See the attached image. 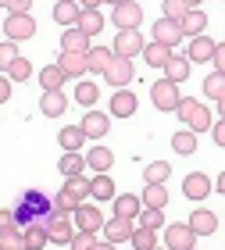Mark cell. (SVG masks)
I'll return each instance as SVG.
<instances>
[{"label":"cell","mask_w":225,"mask_h":250,"mask_svg":"<svg viewBox=\"0 0 225 250\" xmlns=\"http://www.w3.org/2000/svg\"><path fill=\"white\" fill-rule=\"evenodd\" d=\"M200 4H204V0H186V7H200Z\"/></svg>","instance_id":"57"},{"label":"cell","mask_w":225,"mask_h":250,"mask_svg":"<svg viewBox=\"0 0 225 250\" xmlns=\"http://www.w3.org/2000/svg\"><path fill=\"white\" fill-rule=\"evenodd\" d=\"M211 64H215V72H225V40L215 47V61H211Z\"/></svg>","instance_id":"52"},{"label":"cell","mask_w":225,"mask_h":250,"mask_svg":"<svg viewBox=\"0 0 225 250\" xmlns=\"http://www.w3.org/2000/svg\"><path fill=\"white\" fill-rule=\"evenodd\" d=\"M93 243H97V232H75L72 236V250H93Z\"/></svg>","instance_id":"47"},{"label":"cell","mask_w":225,"mask_h":250,"mask_svg":"<svg viewBox=\"0 0 225 250\" xmlns=\"http://www.w3.org/2000/svg\"><path fill=\"white\" fill-rule=\"evenodd\" d=\"M193 247H197V232L186 222L164 225V250H193Z\"/></svg>","instance_id":"4"},{"label":"cell","mask_w":225,"mask_h":250,"mask_svg":"<svg viewBox=\"0 0 225 250\" xmlns=\"http://www.w3.org/2000/svg\"><path fill=\"white\" fill-rule=\"evenodd\" d=\"M64 79H68V75L61 72V64L43 68V72H40V86H43V93H58V89L64 86Z\"/></svg>","instance_id":"31"},{"label":"cell","mask_w":225,"mask_h":250,"mask_svg":"<svg viewBox=\"0 0 225 250\" xmlns=\"http://www.w3.org/2000/svg\"><path fill=\"white\" fill-rule=\"evenodd\" d=\"M215 104H218V115L225 118V97H218V100H215Z\"/></svg>","instance_id":"56"},{"label":"cell","mask_w":225,"mask_h":250,"mask_svg":"<svg viewBox=\"0 0 225 250\" xmlns=\"http://www.w3.org/2000/svg\"><path fill=\"white\" fill-rule=\"evenodd\" d=\"M150 100L157 111H175L179 100H183V93H179V83H172V79H157V83L150 86Z\"/></svg>","instance_id":"3"},{"label":"cell","mask_w":225,"mask_h":250,"mask_svg":"<svg viewBox=\"0 0 225 250\" xmlns=\"http://www.w3.org/2000/svg\"><path fill=\"white\" fill-rule=\"evenodd\" d=\"M143 47H147V43H143V32L140 29H122L118 36H115V58H136V54H143Z\"/></svg>","instance_id":"5"},{"label":"cell","mask_w":225,"mask_h":250,"mask_svg":"<svg viewBox=\"0 0 225 250\" xmlns=\"http://www.w3.org/2000/svg\"><path fill=\"white\" fill-rule=\"evenodd\" d=\"M61 54H89V36H86L79 25L64 29V36H61Z\"/></svg>","instance_id":"18"},{"label":"cell","mask_w":225,"mask_h":250,"mask_svg":"<svg viewBox=\"0 0 225 250\" xmlns=\"http://www.w3.org/2000/svg\"><path fill=\"white\" fill-rule=\"evenodd\" d=\"M140 211H143V200L136 197V193H118V197H115V214H122V218L136 222Z\"/></svg>","instance_id":"26"},{"label":"cell","mask_w":225,"mask_h":250,"mask_svg":"<svg viewBox=\"0 0 225 250\" xmlns=\"http://www.w3.org/2000/svg\"><path fill=\"white\" fill-rule=\"evenodd\" d=\"M154 40L164 43V47H175V43L186 40V36H183V25H179L175 18H157L154 21Z\"/></svg>","instance_id":"13"},{"label":"cell","mask_w":225,"mask_h":250,"mask_svg":"<svg viewBox=\"0 0 225 250\" xmlns=\"http://www.w3.org/2000/svg\"><path fill=\"white\" fill-rule=\"evenodd\" d=\"M58 168H61V175H64V179L82 175V172H86V154H61Z\"/></svg>","instance_id":"32"},{"label":"cell","mask_w":225,"mask_h":250,"mask_svg":"<svg viewBox=\"0 0 225 250\" xmlns=\"http://www.w3.org/2000/svg\"><path fill=\"white\" fill-rule=\"evenodd\" d=\"M104 4H111V7H118V4H125V0H104Z\"/></svg>","instance_id":"58"},{"label":"cell","mask_w":225,"mask_h":250,"mask_svg":"<svg viewBox=\"0 0 225 250\" xmlns=\"http://www.w3.org/2000/svg\"><path fill=\"white\" fill-rule=\"evenodd\" d=\"M7 229H15V208H0V232H7Z\"/></svg>","instance_id":"49"},{"label":"cell","mask_w":225,"mask_h":250,"mask_svg":"<svg viewBox=\"0 0 225 250\" xmlns=\"http://www.w3.org/2000/svg\"><path fill=\"white\" fill-rule=\"evenodd\" d=\"M93 250H118V247H115V243H107V240H97Z\"/></svg>","instance_id":"54"},{"label":"cell","mask_w":225,"mask_h":250,"mask_svg":"<svg viewBox=\"0 0 225 250\" xmlns=\"http://www.w3.org/2000/svg\"><path fill=\"white\" fill-rule=\"evenodd\" d=\"M215 189H218V193H222V197H225V172L218 175V183H215Z\"/></svg>","instance_id":"55"},{"label":"cell","mask_w":225,"mask_h":250,"mask_svg":"<svg viewBox=\"0 0 225 250\" xmlns=\"http://www.w3.org/2000/svg\"><path fill=\"white\" fill-rule=\"evenodd\" d=\"M79 129L86 132V140H104L107 129H111V115H104V111H86V118L79 122Z\"/></svg>","instance_id":"11"},{"label":"cell","mask_w":225,"mask_h":250,"mask_svg":"<svg viewBox=\"0 0 225 250\" xmlns=\"http://www.w3.org/2000/svg\"><path fill=\"white\" fill-rule=\"evenodd\" d=\"M89 197L93 200H115V179H111L107 172H97L93 179H89Z\"/></svg>","instance_id":"23"},{"label":"cell","mask_w":225,"mask_h":250,"mask_svg":"<svg viewBox=\"0 0 225 250\" xmlns=\"http://www.w3.org/2000/svg\"><path fill=\"white\" fill-rule=\"evenodd\" d=\"M0 250H25V232L18 229H7V232H0Z\"/></svg>","instance_id":"42"},{"label":"cell","mask_w":225,"mask_h":250,"mask_svg":"<svg viewBox=\"0 0 225 250\" xmlns=\"http://www.w3.org/2000/svg\"><path fill=\"white\" fill-rule=\"evenodd\" d=\"M172 179V165L168 161H150L143 168V183H168Z\"/></svg>","instance_id":"34"},{"label":"cell","mask_w":225,"mask_h":250,"mask_svg":"<svg viewBox=\"0 0 225 250\" xmlns=\"http://www.w3.org/2000/svg\"><path fill=\"white\" fill-rule=\"evenodd\" d=\"M204 97H211V100L225 97V72H211L204 79Z\"/></svg>","instance_id":"39"},{"label":"cell","mask_w":225,"mask_h":250,"mask_svg":"<svg viewBox=\"0 0 225 250\" xmlns=\"http://www.w3.org/2000/svg\"><path fill=\"white\" fill-rule=\"evenodd\" d=\"M111 61H115V50H111V47H89V54H86V72L104 75L107 68H111Z\"/></svg>","instance_id":"21"},{"label":"cell","mask_w":225,"mask_h":250,"mask_svg":"<svg viewBox=\"0 0 225 250\" xmlns=\"http://www.w3.org/2000/svg\"><path fill=\"white\" fill-rule=\"evenodd\" d=\"M40 111H43L47 118H61L64 111H68V97H64L61 89H58V93H43V97H40Z\"/></svg>","instance_id":"24"},{"label":"cell","mask_w":225,"mask_h":250,"mask_svg":"<svg viewBox=\"0 0 225 250\" xmlns=\"http://www.w3.org/2000/svg\"><path fill=\"white\" fill-rule=\"evenodd\" d=\"M58 143H61V150H64V154H82V146H86V132L79 129V125H64V129L58 132Z\"/></svg>","instance_id":"19"},{"label":"cell","mask_w":225,"mask_h":250,"mask_svg":"<svg viewBox=\"0 0 225 250\" xmlns=\"http://www.w3.org/2000/svg\"><path fill=\"white\" fill-rule=\"evenodd\" d=\"M164 79H172V83H186V79H189V61L179 58V54H172L168 64H164Z\"/></svg>","instance_id":"33"},{"label":"cell","mask_w":225,"mask_h":250,"mask_svg":"<svg viewBox=\"0 0 225 250\" xmlns=\"http://www.w3.org/2000/svg\"><path fill=\"white\" fill-rule=\"evenodd\" d=\"M104 211L97 208V204H89V200H82L75 208V214H72V225H75V232H100L104 229Z\"/></svg>","instance_id":"2"},{"label":"cell","mask_w":225,"mask_h":250,"mask_svg":"<svg viewBox=\"0 0 225 250\" xmlns=\"http://www.w3.org/2000/svg\"><path fill=\"white\" fill-rule=\"evenodd\" d=\"M79 4H82V11H97L100 4H104V0H79Z\"/></svg>","instance_id":"53"},{"label":"cell","mask_w":225,"mask_h":250,"mask_svg":"<svg viewBox=\"0 0 225 250\" xmlns=\"http://www.w3.org/2000/svg\"><path fill=\"white\" fill-rule=\"evenodd\" d=\"M136 218H140L143 229H154V232H157V229H164V211H157V208H143Z\"/></svg>","instance_id":"41"},{"label":"cell","mask_w":225,"mask_h":250,"mask_svg":"<svg viewBox=\"0 0 225 250\" xmlns=\"http://www.w3.org/2000/svg\"><path fill=\"white\" fill-rule=\"evenodd\" d=\"M143 25V7L136 4V0H125V4L115 7V29H140Z\"/></svg>","instance_id":"9"},{"label":"cell","mask_w":225,"mask_h":250,"mask_svg":"<svg viewBox=\"0 0 225 250\" xmlns=\"http://www.w3.org/2000/svg\"><path fill=\"white\" fill-rule=\"evenodd\" d=\"M21 232H25V250H43V247L50 243L47 225H43V222H32V225H25Z\"/></svg>","instance_id":"28"},{"label":"cell","mask_w":225,"mask_h":250,"mask_svg":"<svg viewBox=\"0 0 225 250\" xmlns=\"http://www.w3.org/2000/svg\"><path fill=\"white\" fill-rule=\"evenodd\" d=\"M186 225L197 232V240H200V236H211V232L218 229V214L200 208V211H193V214H189V222H186Z\"/></svg>","instance_id":"20"},{"label":"cell","mask_w":225,"mask_h":250,"mask_svg":"<svg viewBox=\"0 0 225 250\" xmlns=\"http://www.w3.org/2000/svg\"><path fill=\"white\" fill-rule=\"evenodd\" d=\"M197 146H200V140H197V132H189V129H179V132L172 136V150L183 154V157L197 154Z\"/></svg>","instance_id":"30"},{"label":"cell","mask_w":225,"mask_h":250,"mask_svg":"<svg viewBox=\"0 0 225 250\" xmlns=\"http://www.w3.org/2000/svg\"><path fill=\"white\" fill-rule=\"evenodd\" d=\"M143 208H157V211H164L168 208V189H164V183H147L143 186Z\"/></svg>","instance_id":"25"},{"label":"cell","mask_w":225,"mask_h":250,"mask_svg":"<svg viewBox=\"0 0 225 250\" xmlns=\"http://www.w3.org/2000/svg\"><path fill=\"white\" fill-rule=\"evenodd\" d=\"M168 58H172V47H164V43H157V40H150L147 47H143V61L150 68H164Z\"/></svg>","instance_id":"27"},{"label":"cell","mask_w":225,"mask_h":250,"mask_svg":"<svg viewBox=\"0 0 225 250\" xmlns=\"http://www.w3.org/2000/svg\"><path fill=\"white\" fill-rule=\"evenodd\" d=\"M161 11H164V18H175V21H179V18H183L189 7H186V0H164V4H161Z\"/></svg>","instance_id":"46"},{"label":"cell","mask_w":225,"mask_h":250,"mask_svg":"<svg viewBox=\"0 0 225 250\" xmlns=\"http://www.w3.org/2000/svg\"><path fill=\"white\" fill-rule=\"evenodd\" d=\"M154 250H164V247H154Z\"/></svg>","instance_id":"60"},{"label":"cell","mask_w":225,"mask_h":250,"mask_svg":"<svg viewBox=\"0 0 225 250\" xmlns=\"http://www.w3.org/2000/svg\"><path fill=\"white\" fill-rule=\"evenodd\" d=\"M179 25H183V36L186 40H193V36H204V29H207V15L200 7H189L183 18H179Z\"/></svg>","instance_id":"16"},{"label":"cell","mask_w":225,"mask_h":250,"mask_svg":"<svg viewBox=\"0 0 225 250\" xmlns=\"http://www.w3.org/2000/svg\"><path fill=\"white\" fill-rule=\"evenodd\" d=\"M4 75L11 79V83H29V75H32V64H29L25 58H18V61L11 64V68H7Z\"/></svg>","instance_id":"44"},{"label":"cell","mask_w":225,"mask_h":250,"mask_svg":"<svg viewBox=\"0 0 225 250\" xmlns=\"http://www.w3.org/2000/svg\"><path fill=\"white\" fill-rule=\"evenodd\" d=\"M11 86H15V83H11V79L0 72V104H7V100H11Z\"/></svg>","instance_id":"50"},{"label":"cell","mask_w":225,"mask_h":250,"mask_svg":"<svg viewBox=\"0 0 225 250\" xmlns=\"http://www.w3.org/2000/svg\"><path fill=\"white\" fill-rule=\"evenodd\" d=\"M79 18H82V4H79V0H58V4H54V21H58V25L72 29V25H79Z\"/></svg>","instance_id":"14"},{"label":"cell","mask_w":225,"mask_h":250,"mask_svg":"<svg viewBox=\"0 0 225 250\" xmlns=\"http://www.w3.org/2000/svg\"><path fill=\"white\" fill-rule=\"evenodd\" d=\"M50 208H54V197H47L40 186H32V189L21 193V204L15 208V225L25 229V225H32V222H43L50 214Z\"/></svg>","instance_id":"1"},{"label":"cell","mask_w":225,"mask_h":250,"mask_svg":"<svg viewBox=\"0 0 225 250\" xmlns=\"http://www.w3.org/2000/svg\"><path fill=\"white\" fill-rule=\"evenodd\" d=\"M79 29H82L89 40L100 36V29H104V15H100V11H82V18H79Z\"/></svg>","instance_id":"36"},{"label":"cell","mask_w":225,"mask_h":250,"mask_svg":"<svg viewBox=\"0 0 225 250\" xmlns=\"http://www.w3.org/2000/svg\"><path fill=\"white\" fill-rule=\"evenodd\" d=\"M211 125H215V118H211V107H204V104H197V111H193V118H189V125H186V129L200 136V132H207Z\"/></svg>","instance_id":"35"},{"label":"cell","mask_w":225,"mask_h":250,"mask_svg":"<svg viewBox=\"0 0 225 250\" xmlns=\"http://www.w3.org/2000/svg\"><path fill=\"white\" fill-rule=\"evenodd\" d=\"M0 7H7V0H0Z\"/></svg>","instance_id":"59"},{"label":"cell","mask_w":225,"mask_h":250,"mask_svg":"<svg viewBox=\"0 0 225 250\" xmlns=\"http://www.w3.org/2000/svg\"><path fill=\"white\" fill-rule=\"evenodd\" d=\"M215 47H218V43L211 40V36H193V40H189V47H186V61H189V64H207V61H215Z\"/></svg>","instance_id":"8"},{"label":"cell","mask_w":225,"mask_h":250,"mask_svg":"<svg viewBox=\"0 0 225 250\" xmlns=\"http://www.w3.org/2000/svg\"><path fill=\"white\" fill-rule=\"evenodd\" d=\"M86 168H93V172H111V168H115V150H111V146H93V150H86Z\"/></svg>","instance_id":"22"},{"label":"cell","mask_w":225,"mask_h":250,"mask_svg":"<svg viewBox=\"0 0 225 250\" xmlns=\"http://www.w3.org/2000/svg\"><path fill=\"white\" fill-rule=\"evenodd\" d=\"M58 64H61V72L68 79H82L86 75V54H61Z\"/></svg>","instance_id":"29"},{"label":"cell","mask_w":225,"mask_h":250,"mask_svg":"<svg viewBox=\"0 0 225 250\" xmlns=\"http://www.w3.org/2000/svg\"><path fill=\"white\" fill-rule=\"evenodd\" d=\"M104 79H107V83L115 86V89H125L132 79H136V68H132L129 58H115V61H111V68L104 72Z\"/></svg>","instance_id":"10"},{"label":"cell","mask_w":225,"mask_h":250,"mask_svg":"<svg viewBox=\"0 0 225 250\" xmlns=\"http://www.w3.org/2000/svg\"><path fill=\"white\" fill-rule=\"evenodd\" d=\"M211 189H215V183H211L204 172H189V175H186V183H183V193H186L189 200H204Z\"/></svg>","instance_id":"15"},{"label":"cell","mask_w":225,"mask_h":250,"mask_svg":"<svg viewBox=\"0 0 225 250\" xmlns=\"http://www.w3.org/2000/svg\"><path fill=\"white\" fill-rule=\"evenodd\" d=\"M18 58H21V54H18V43H15V40H4V43H0V72H7Z\"/></svg>","instance_id":"43"},{"label":"cell","mask_w":225,"mask_h":250,"mask_svg":"<svg viewBox=\"0 0 225 250\" xmlns=\"http://www.w3.org/2000/svg\"><path fill=\"white\" fill-rule=\"evenodd\" d=\"M7 15H32V0H7Z\"/></svg>","instance_id":"48"},{"label":"cell","mask_w":225,"mask_h":250,"mask_svg":"<svg viewBox=\"0 0 225 250\" xmlns=\"http://www.w3.org/2000/svg\"><path fill=\"white\" fill-rule=\"evenodd\" d=\"M4 36L15 40V43L32 40V36H36V18H32V15H7L4 18Z\"/></svg>","instance_id":"6"},{"label":"cell","mask_w":225,"mask_h":250,"mask_svg":"<svg viewBox=\"0 0 225 250\" xmlns=\"http://www.w3.org/2000/svg\"><path fill=\"white\" fill-rule=\"evenodd\" d=\"M61 189H64V193H72V197H75L79 204H82V200L89 197V179H86V172H82V175H72Z\"/></svg>","instance_id":"37"},{"label":"cell","mask_w":225,"mask_h":250,"mask_svg":"<svg viewBox=\"0 0 225 250\" xmlns=\"http://www.w3.org/2000/svg\"><path fill=\"white\" fill-rule=\"evenodd\" d=\"M129 243L136 247V250H154V247H157V232H154V229H143V225H136Z\"/></svg>","instance_id":"38"},{"label":"cell","mask_w":225,"mask_h":250,"mask_svg":"<svg viewBox=\"0 0 225 250\" xmlns=\"http://www.w3.org/2000/svg\"><path fill=\"white\" fill-rule=\"evenodd\" d=\"M97 97H100L97 83H86V79H82V83L75 86V100H79L82 107H93V104H97Z\"/></svg>","instance_id":"40"},{"label":"cell","mask_w":225,"mask_h":250,"mask_svg":"<svg viewBox=\"0 0 225 250\" xmlns=\"http://www.w3.org/2000/svg\"><path fill=\"white\" fill-rule=\"evenodd\" d=\"M197 104H200L197 97H183V100H179L175 115H179V122H183V125H189V118H193V111H197Z\"/></svg>","instance_id":"45"},{"label":"cell","mask_w":225,"mask_h":250,"mask_svg":"<svg viewBox=\"0 0 225 250\" xmlns=\"http://www.w3.org/2000/svg\"><path fill=\"white\" fill-rule=\"evenodd\" d=\"M43 225H47V236H50V243H72V236H75V225L72 218H43Z\"/></svg>","instance_id":"17"},{"label":"cell","mask_w":225,"mask_h":250,"mask_svg":"<svg viewBox=\"0 0 225 250\" xmlns=\"http://www.w3.org/2000/svg\"><path fill=\"white\" fill-rule=\"evenodd\" d=\"M132 229H136V225H132V218H122V214H115V218L104 222V229H100V232H104L107 243L118 247L122 240H132Z\"/></svg>","instance_id":"12"},{"label":"cell","mask_w":225,"mask_h":250,"mask_svg":"<svg viewBox=\"0 0 225 250\" xmlns=\"http://www.w3.org/2000/svg\"><path fill=\"white\" fill-rule=\"evenodd\" d=\"M211 136H215V143L225 146V118H218L215 125H211Z\"/></svg>","instance_id":"51"},{"label":"cell","mask_w":225,"mask_h":250,"mask_svg":"<svg viewBox=\"0 0 225 250\" xmlns=\"http://www.w3.org/2000/svg\"><path fill=\"white\" fill-rule=\"evenodd\" d=\"M136 107H140V97L125 86V89H115V97H111V111H107V115H111V118H132V115H136Z\"/></svg>","instance_id":"7"},{"label":"cell","mask_w":225,"mask_h":250,"mask_svg":"<svg viewBox=\"0 0 225 250\" xmlns=\"http://www.w3.org/2000/svg\"><path fill=\"white\" fill-rule=\"evenodd\" d=\"M193 250H197V247H193Z\"/></svg>","instance_id":"61"}]
</instances>
